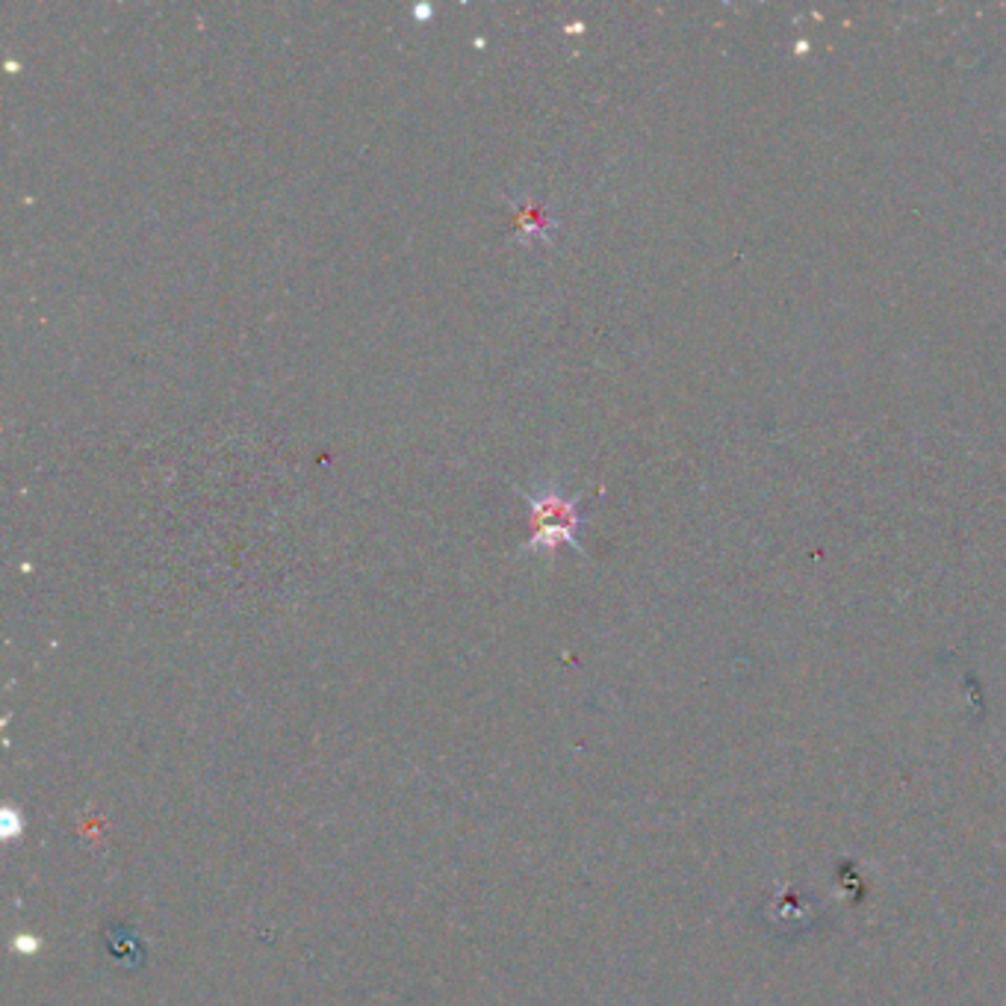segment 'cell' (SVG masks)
Here are the masks:
<instances>
[{
	"label": "cell",
	"mask_w": 1006,
	"mask_h": 1006,
	"mask_svg": "<svg viewBox=\"0 0 1006 1006\" xmlns=\"http://www.w3.org/2000/svg\"><path fill=\"white\" fill-rule=\"evenodd\" d=\"M523 496V502L531 511V540H528L523 552H538V555H552L559 547H573L582 552L576 540V528L582 526L578 517V505L582 496H567L564 490L549 481V484H538V488H514Z\"/></svg>",
	"instance_id": "obj_1"
},
{
	"label": "cell",
	"mask_w": 1006,
	"mask_h": 1006,
	"mask_svg": "<svg viewBox=\"0 0 1006 1006\" xmlns=\"http://www.w3.org/2000/svg\"><path fill=\"white\" fill-rule=\"evenodd\" d=\"M511 209H514V221H517V240L523 245L528 242H549L552 240V233H555V213H549L540 201L523 199V201H508Z\"/></svg>",
	"instance_id": "obj_2"
}]
</instances>
